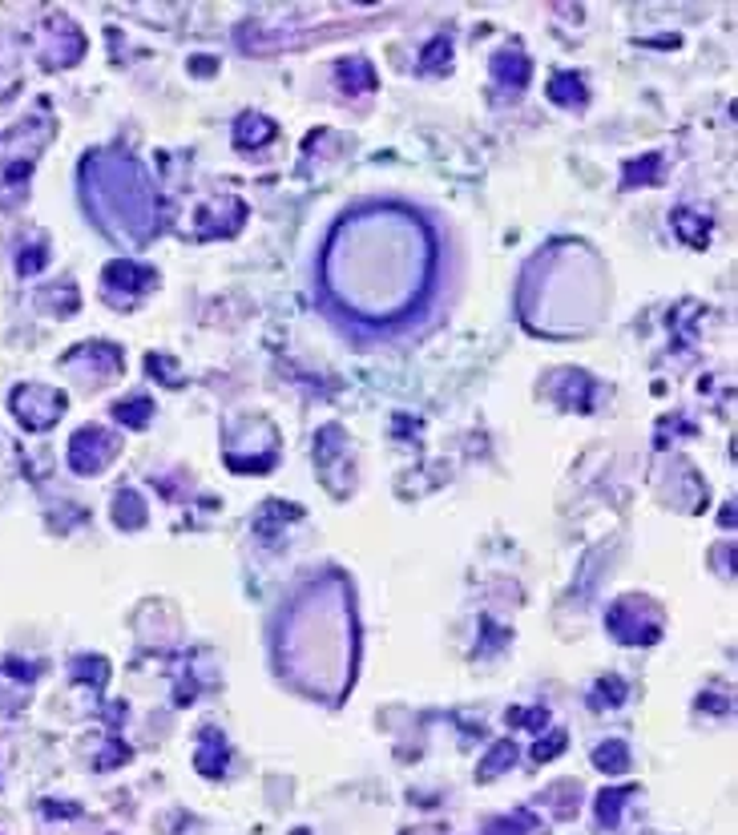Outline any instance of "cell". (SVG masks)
<instances>
[{
  "label": "cell",
  "mask_w": 738,
  "mask_h": 835,
  "mask_svg": "<svg viewBox=\"0 0 738 835\" xmlns=\"http://www.w3.org/2000/svg\"><path fill=\"white\" fill-rule=\"evenodd\" d=\"M549 93H553L557 106H581L585 101V86L577 73H557L553 81H549Z\"/></svg>",
  "instance_id": "6da1fadb"
},
{
  "label": "cell",
  "mask_w": 738,
  "mask_h": 835,
  "mask_svg": "<svg viewBox=\"0 0 738 835\" xmlns=\"http://www.w3.org/2000/svg\"><path fill=\"white\" fill-rule=\"evenodd\" d=\"M339 81H343V86H348L351 93H363V89H371V86H376V73H371V65H368V61L351 57V61H343V65H339Z\"/></svg>",
  "instance_id": "7a4b0ae2"
},
{
  "label": "cell",
  "mask_w": 738,
  "mask_h": 835,
  "mask_svg": "<svg viewBox=\"0 0 738 835\" xmlns=\"http://www.w3.org/2000/svg\"><path fill=\"white\" fill-rule=\"evenodd\" d=\"M270 134H275V126H270L267 117H258V114H247L238 121V142L242 146H258V142H267Z\"/></svg>",
  "instance_id": "3957f363"
},
{
  "label": "cell",
  "mask_w": 738,
  "mask_h": 835,
  "mask_svg": "<svg viewBox=\"0 0 738 835\" xmlns=\"http://www.w3.org/2000/svg\"><path fill=\"white\" fill-rule=\"evenodd\" d=\"M497 77H509L512 86H525V77H529L525 57H517V53H509V57H497Z\"/></svg>",
  "instance_id": "277c9868"
},
{
  "label": "cell",
  "mask_w": 738,
  "mask_h": 835,
  "mask_svg": "<svg viewBox=\"0 0 738 835\" xmlns=\"http://www.w3.org/2000/svg\"><path fill=\"white\" fill-rule=\"evenodd\" d=\"M622 799H625V791H605V795H602V799H597V820H602V823H605V828H613V823H618Z\"/></svg>",
  "instance_id": "5b68a950"
},
{
  "label": "cell",
  "mask_w": 738,
  "mask_h": 835,
  "mask_svg": "<svg viewBox=\"0 0 738 835\" xmlns=\"http://www.w3.org/2000/svg\"><path fill=\"white\" fill-rule=\"evenodd\" d=\"M593 759H597V767H605V771H625V747L622 743H605Z\"/></svg>",
  "instance_id": "8992f818"
}]
</instances>
